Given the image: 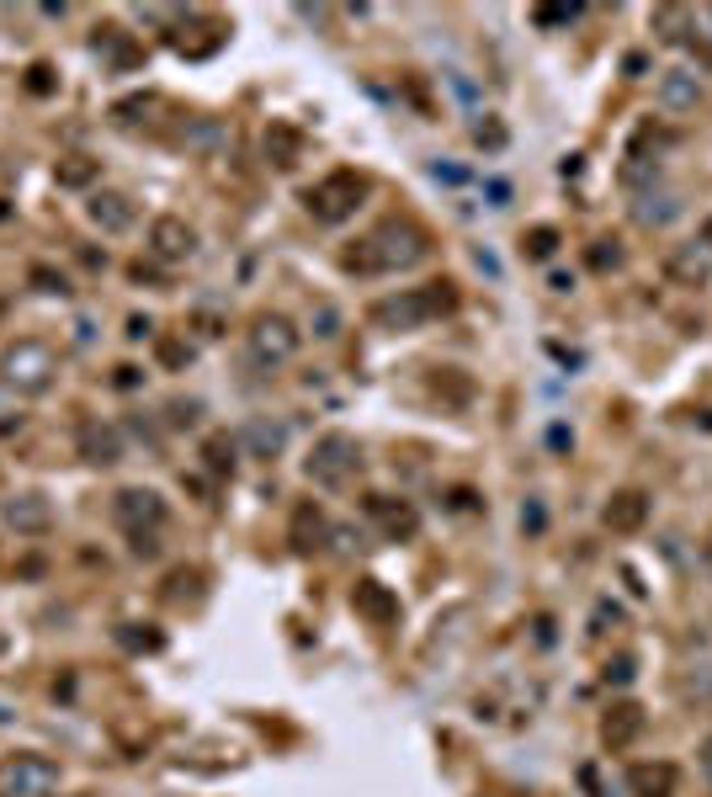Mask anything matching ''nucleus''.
I'll return each mask as SVG.
<instances>
[{"label": "nucleus", "instance_id": "393cba45", "mask_svg": "<svg viewBox=\"0 0 712 797\" xmlns=\"http://www.w3.org/2000/svg\"><path fill=\"white\" fill-rule=\"evenodd\" d=\"M54 176H59V187H91V181H96V159L91 155H64Z\"/></svg>", "mask_w": 712, "mask_h": 797}, {"label": "nucleus", "instance_id": "2eb2a0df", "mask_svg": "<svg viewBox=\"0 0 712 797\" xmlns=\"http://www.w3.org/2000/svg\"><path fill=\"white\" fill-rule=\"evenodd\" d=\"M266 159H272L277 170H293V165L304 159V133H298L293 122H272V128H266Z\"/></svg>", "mask_w": 712, "mask_h": 797}, {"label": "nucleus", "instance_id": "20e7f679", "mask_svg": "<svg viewBox=\"0 0 712 797\" xmlns=\"http://www.w3.org/2000/svg\"><path fill=\"white\" fill-rule=\"evenodd\" d=\"M367 198V176H356V170H330L319 187H309V213H315L319 224H346L356 207Z\"/></svg>", "mask_w": 712, "mask_h": 797}, {"label": "nucleus", "instance_id": "1a4fd4ad", "mask_svg": "<svg viewBox=\"0 0 712 797\" xmlns=\"http://www.w3.org/2000/svg\"><path fill=\"white\" fill-rule=\"evenodd\" d=\"M665 277L675 287H702L712 277V255L708 245H675L671 255H665Z\"/></svg>", "mask_w": 712, "mask_h": 797}, {"label": "nucleus", "instance_id": "4be33fe9", "mask_svg": "<svg viewBox=\"0 0 712 797\" xmlns=\"http://www.w3.org/2000/svg\"><path fill=\"white\" fill-rule=\"evenodd\" d=\"M5 526H16V532H43V526H48V500H43V495H22L16 505H5Z\"/></svg>", "mask_w": 712, "mask_h": 797}, {"label": "nucleus", "instance_id": "0eeeda50", "mask_svg": "<svg viewBox=\"0 0 712 797\" xmlns=\"http://www.w3.org/2000/svg\"><path fill=\"white\" fill-rule=\"evenodd\" d=\"M112 516L128 537H144V532H159V521H165V500H159L155 489H122L118 500H112Z\"/></svg>", "mask_w": 712, "mask_h": 797}, {"label": "nucleus", "instance_id": "c756f323", "mask_svg": "<svg viewBox=\"0 0 712 797\" xmlns=\"http://www.w3.org/2000/svg\"><path fill=\"white\" fill-rule=\"evenodd\" d=\"M54 70H48V64H33V75H27V91H33V96H48V91H54Z\"/></svg>", "mask_w": 712, "mask_h": 797}, {"label": "nucleus", "instance_id": "cd10ccee", "mask_svg": "<svg viewBox=\"0 0 712 797\" xmlns=\"http://www.w3.org/2000/svg\"><path fill=\"white\" fill-rule=\"evenodd\" d=\"M207 463H213L218 474H224V468H235V441H229V437H213V441H207Z\"/></svg>", "mask_w": 712, "mask_h": 797}, {"label": "nucleus", "instance_id": "e433bc0d", "mask_svg": "<svg viewBox=\"0 0 712 797\" xmlns=\"http://www.w3.org/2000/svg\"><path fill=\"white\" fill-rule=\"evenodd\" d=\"M708 16H712V11H708Z\"/></svg>", "mask_w": 712, "mask_h": 797}, {"label": "nucleus", "instance_id": "f03ea898", "mask_svg": "<svg viewBox=\"0 0 712 797\" xmlns=\"http://www.w3.org/2000/svg\"><path fill=\"white\" fill-rule=\"evenodd\" d=\"M452 309H458V287H452V282H426V287H404L394 298L372 304L367 319L383 324V330H420V324L452 314Z\"/></svg>", "mask_w": 712, "mask_h": 797}, {"label": "nucleus", "instance_id": "f8f14e48", "mask_svg": "<svg viewBox=\"0 0 712 797\" xmlns=\"http://www.w3.org/2000/svg\"><path fill=\"white\" fill-rule=\"evenodd\" d=\"M654 96H660L665 112H697L702 107V80L691 75V70H665Z\"/></svg>", "mask_w": 712, "mask_h": 797}, {"label": "nucleus", "instance_id": "a211bd4d", "mask_svg": "<svg viewBox=\"0 0 712 797\" xmlns=\"http://www.w3.org/2000/svg\"><path fill=\"white\" fill-rule=\"evenodd\" d=\"M91 218H96L107 235H122V229L133 224V202L122 198V192H96V198H91Z\"/></svg>", "mask_w": 712, "mask_h": 797}, {"label": "nucleus", "instance_id": "473e14b6", "mask_svg": "<svg viewBox=\"0 0 712 797\" xmlns=\"http://www.w3.org/2000/svg\"><path fill=\"white\" fill-rule=\"evenodd\" d=\"M606 680H617V686H628V680H633V659L622 654V659H617V665L606 670Z\"/></svg>", "mask_w": 712, "mask_h": 797}, {"label": "nucleus", "instance_id": "9d476101", "mask_svg": "<svg viewBox=\"0 0 712 797\" xmlns=\"http://www.w3.org/2000/svg\"><path fill=\"white\" fill-rule=\"evenodd\" d=\"M367 516L378 521V526H383V532H389L394 543H404V537H415V532H420V511H415L410 500H389V495H372V500H367Z\"/></svg>", "mask_w": 712, "mask_h": 797}, {"label": "nucleus", "instance_id": "f3484780", "mask_svg": "<svg viewBox=\"0 0 712 797\" xmlns=\"http://www.w3.org/2000/svg\"><path fill=\"white\" fill-rule=\"evenodd\" d=\"M633 218L643 229H665V224L680 218V198H675V192H643V198L633 202Z\"/></svg>", "mask_w": 712, "mask_h": 797}, {"label": "nucleus", "instance_id": "f704fd0d", "mask_svg": "<svg viewBox=\"0 0 712 797\" xmlns=\"http://www.w3.org/2000/svg\"><path fill=\"white\" fill-rule=\"evenodd\" d=\"M702 771H708V782H712V739H702Z\"/></svg>", "mask_w": 712, "mask_h": 797}, {"label": "nucleus", "instance_id": "ddd939ff", "mask_svg": "<svg viewBox=\"0 0 712 797\" xmlns=\"http://www.w3.org/2000/svg\"><path fill=\"white\" fill-rule=\"evenodd\" d=\"M601 521H606L612 532H622V537H628V532H638V526L649 521V495H643V489H617V495L606 500Z\"/></svg>", "mask_w": 712, "mask_h": 797}, {"label": "nucleus", "instance_id": "72a5a7b5", "mask_svg": "<svg viewBox=\"0 0 712 797\" xmlns=\"http://www.w3.org/2000/svg\"><path fill=\"white\" fill-rule=\"evenodd\" d=\"M335 324H341L335 309H319V330H315V335H335Z\"/></svg>", "mask_w": 712, "mask_h": 797}, {"label": "nucleus", "instance_id": "bb28decb", "mask_svg": "<svg viewBox=\"0 0 712 797\" xmlns=\"http://www.w3.org/2000/svg\"><path fill=\"white\" fill-rule=\"evenodd\" d=\"M554 250H558V229H532V235H526V255H532V261H548Z\"/></svg>", "mask_w": 712, "mask_h": 797}, {"label": "nucleus", "instance_id": "2f4dec72", "mask_svg": "<svg viewBox=\"0 0 712 797\" xmlns=\"http://www.w3.org/2000/svg\"><path fill=\"white\" fill-rule=\"evenodd\" d=\"M33 282H38L43 293H70V287H64V277H54V272H43V266L33 272Z\"/></svg>", "mask_w": 712, "mask_h": 797}, {"label": "nucleus", "instance_id": "aec40b11", "mask_svg": "<svg viewBox=\"0 0 712 797\" xmlns=\"http://www.w3.org/2000/svg\"><path fill=\"white\" fill-rule=\"evenodd\" d=\"M633 793L638 797H671L675 793V765L671 760H660V765H633Z\"/></svg>", "mask_w": 712, "mask_h": 797}, {"label": "nucleus", "instance_id": "39448f33", "mask_svg": "<svg viewBox=\"0 0 712 797\" xmlns=\"http://www.w3.org/2000/svg\"><path fill=\"white\" fill-rule=\"evenodd\" d=\"M298 330H293V319L287 314H261L250 324V357L261 361V367H282V361H293L298 352Z\"/></svg>", "mask_w": 712, "mask_h": 797}, {"label": "nucleus", "instance_id": "6ab92c4d", "mask_svg": "<svg viewBox=\"0 0 712 797\" xmlns=\"http://www.w3.org/2000/svg\"><path fill=\"white\" fill-rule=\"evenodd\" d=\"M356 611H361V617H372V622H394L399 600L389 596L378 580H361V585H356Z\"/></svg>", "mask_w": 712, "mask_h": 797}, {"label": "nucleus", "instance_id": "5701e85b", "mask_svg": "<svg viewBox=\"0 0 712 797\" xmlns=\"http://www.w3.org/2000/svg\"><path fill=\"white\" fill-rule=\"evenodd\" d=\"M324 532H330V526H324V516H319V505H298V516H293V543H298L304 554L324 543Z\"/></svg>", "mask_w": 712, "mask_h": 797}, {"label": "nucleus", "instance_id": "7c9ffc66", "mask_svg": "<svg viewBox=\"0 0 712 797\" xmlns=\"http://www.w3.org/2000/svg\"><path fill=\"white\" fill-rule=\"evenodd\" d=\"M159 357L170 361V367H181V361H192V346H181V341H165V346H159Z\"/></svg>", "mask_w": 712, "mask_h": 797}, {"label": "nucleus", "instance_id": "b1692460", "mask_svg": "<svg viewBox=\"0 0 712 797\" xmlns=\"http://www.w3.org/2000/svg\"><path fill=\"white\" fill-rule=\"evenodd\" d=\"M686 22H691L686 5H660V11H654V38L660 43H686Z\"/></svg>", "mask_w": 712, "mask_h": 797}, {"label": "nucleus", "instance_id": "4468645a", "mask_svg": "<svg viewBox=\"0 0 712 797\" xmlns=\"http://www.w3.org/2000/svg\"><path fill=\"white\" fill-rule=\"evenodd\" d=\"M48 782H54V765L38 760V756H16L5 771H0V787H5V793H16V797H22V793H43Z\"/></svg>", "mask_w": 712, "mask_h": 797}, {"label": "nucleus", "instance_id": "7ed1b4c3", "mask_svg": "<svg viewBox=\"0 0 712 797\" xmlns=\"http://www.w3.org/2000/svg\"><path fill=\"white\" fill-rule=\"evenodd\" d=\"M356 468H361V447H356V437H346V431L319 437L315 452H309V463H304L309 484H319V489H341V484H352Z\"/></svg>", "mask_w": 712, "mask_h": 797}, {"label": "nucleus", "instance_id": "f257e3e1", "mask_svg": "<svg viewBox=\"0 0 712 797\" xmlns=\"http://www.w3.org/2000/svg\"><path fill=\"white\" fill-rule=\"evenodd\" d=\"M431 255V235L410 218H389L378 224L367 239H356V250L346 255V272L356 277H383V272H404V266H420Z\"/></svg>", "mask_w": 712, "mask_h": 797}, {"label": "nucleus", "instance_id": "6e6552de", "mask_svg": "<svg viewBox=\"0 0 712 797\" xmlns=\"http://www.w3.org/2000/svg\"><path fill=\"white\" fill-rule=\"evenodd\" d=\"M150 250H155L159 261H187L192 250H198V229L187 224V218H155L150 224Z\"/></svg>", "mask_w": 712, "mask_h": 797}, {"label": "nucleus", "instance_id": "412c9836", "mask_svg": "<svg viewBox=\"0 0 712 797\" xmlns=\"http://www.w3.org/2000/svg\"><path fill=\"white\" fill-rule=\"evenodd\" d=\"M282 441H287V426H282V420H250V426H245V447H250L256 457H277Z\"/></svg>", "mask_w": 712, "mask_h": 797}, {"label": "nucleus", "instance_id": "c9c22d12", "mask_svg": "<svg viewBox=\"0 0 712 797\" xmlns=\"http://www.w3.org/2000/svg\"><path fill=\"white\" fill-rule=\"evenodd\" d=\"M697 245H708V250H712V218L702 224V239H697Z\"/></svg>", "mask_w": 712, "mask_h": 797}, {"label": "nucleus", "instance_id": "c85d7f7f", "mask_svg": "<svg viewBox=\"0 0 712 797\" xmlns=\"http://www.w3.org/2000/svg\"><path fill=\"white\" fill-rule=\"evenodd\" d=\"M580 16V5H537V22L543 27H558V22H574Z\"/></svg>", "mask_w": 712, "mask_h": 797}, {"label": "nucleus", "instance_id": "9b49d317", "mask_svg": "<svg viewBox=\"0 0 712 797\" xmlns=\"http://www.w3.org/2000/svg\"><path fill=\"white\" fill-rule=\"evenodd\" d=\"M643 728H649V717H643L638 702H617L612 713L601 717V739H606V750H628V745H638Z\"/></svg>", "mask_w": 712, "mask_h": 797}, {"label": "nucleus", "instance_id": "a878e982", "mask_svg": "<svg viewBox=\"0 0 712 797\" xmlns=\"http://www.w3.org/2000/svg\"><path fill=\"white\" fill-rule=\"evenodd\" d=\"M585 266H591V272H617V266H622V245H617V239H591Z\"/></svg>", "mask_w": 712, "mask_h": 797}, {"label": "nucleus", "instance_id": "423d86ee", "mask_svg": "<svg viewBox=\"0 0 712 797\" xmlns=\"http://www.w3.org/2000/svg\"><path fill=\"white\" fill-rule=\"evenodd\" d=\"M5 383H16L22 394H43L54 383V352L38 341H22L5 352Z\"/></svg>", "mask_w": 712, "mask_h": 797}, {"label": "nucleus", "instance_id": "dca6fc26", "mask_svg": "<svg viewBox=\"0 0 712 797\" xmlns=\"http://www.w3.org/2000/svg\"><path fill=\"white\" fill-rule=\"evenodd\" d=\"M80 452H85L91 463L107 468V463H118L122 457V437L112 431V426H96V420H91V426H80Z\"/></svg>", "mask_w": 712, "mask_h": 797}]
</instances>
